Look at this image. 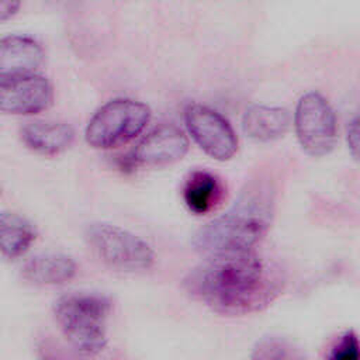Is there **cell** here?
Segmentation results:
<instances>
[{
	"label": "cell",
	"mask_w": 360,
	"mask_h": 360,
	"mask_svg": "<svg viewBox=\"0 0 360 360\" xmlns=\"http://www.w3.org/2000/svg\"><path fill=\"white\" fill-rule=\"evenodd\" d=\"M51 103L52 87L44 76L28 73L0 77V108L4 112L37 114Z\"/></svg>",
	"instance_id": "cell-8"
},
{
	"label": "cell",
	"mask_w": 360,
	"mask_h": 360,
	"mask_svg": "<svg viewBox=\"0 0 360 360\" xmlns=\"http://www.w3.org/2000/svg\"><path fill=\"white\" fill-rule=\"evenodd\" d=\"M75 274V260L63 253H41L28 259L21 267V276L37 285L65 284Z\"/></svg>",
	"instance_id": "cell-12"
},
{
	"label": "cell",
	"mask_w": 360,
	"mask_h": 360,
	"mask_svg": "<svg viewBox=\"0 0 360 360\" xmlns=\"http://www.w3.org/2000/svg\"><path fill=\"white\" fill-rule=\"evenodd\" d=\"M37 238L32 224L14 212L0 215V246L7 259H17L24 255Z\"/></svg>",
	"instance_id": "cell-15"
},
{
	"label": "cell",
	"mask_w": 360,
	"mask_h": 360,
	"mask_svg": "<svg viewBox=\"0 0 360 360\" xmlns=\"http://www.w3.org/2000/svg\"><path fill=\"white\" fill-rule=\"evenodd\" d=\"M274 190L267 180H253L233 205L194 235L195 249L208 256L252 250L266 233L273 214Z\"/></svg>",
	"instance_id": "cell-2"
},
{
	"label": "cell",
	"mask_w": 360,
	"mask_h": 360,
	"mask_svg": "<svg viewBox=\"0 0 360 360\" xmlns=\"http://www.w3.org/2000/svg\"><path fill=\"white\" fill-rule=\"evenodd\" d=\"M111 302L98 294H68L53 307L55 319L66 340L83 354H96L107 345Z\"/></svg>",
	"instance_id": "cell-3"
},
{
	"label": "cell",
	"mask_w": 360,
	"mask_h": 360,
	"mask_svg": "<svg viewBox=\"0 0 360 360\" xmlns=\"http://www.w3.org/2000/svg\"><path fill=\"white\" fill-rule=\"evenodd\" d=\"M86 239L104 263L122 271L146 270L155 259L153 250L143 239L117 225L91 224L86 229Z\"/></svg>",
	"instance_id": "cell-5"
},
{
	"label": "cell",
	"mask_w": 360,
	"mask_h": 360,
	"mask_svg": "<svg viewBox=\"0 0 360 360\" xmlns=\"http://www.w3.org/2000/svg\"><path fill=\"white\" fill-rule=\"evenodd\" d=\"M295 135L301 148L314 158L332 152L338 138L336 117L326 98L309 91L304 94L294 112Z\"/></svg>",
	"instance_id": "cell-6"
},
{
	"label": "cell",
	"mask_w": 360,
	"mask_h": 360,
	"mask_svg": "<svg viewBox=\"0 0 360 360\" xmlns=\"http://www.w3.org/2000/svg\"><path fill=\"white\" fill-rule=\"evenodd\" d=\"M150 120L146 104L132 98H115L100 107L86 128V141L93 148L108 149L139 135Z\"/></svg>",
	"instance_id": "cell-4"
},
{
	"label": "cell",
	"mask_w": 360,
	"mask_h": 360,
	"mask_svg": "<svg viewBox=\"0 0 360 360\" xmlns=\"http://www.w3.org/2000/svg\"><path fill=\"white\" fill-rule=\"evenodd\" d=\"M186 290L211 309L245 315L269 305L281 288V278L253 250L208 256L186 278Z\"/></svg>",
	"instance_id": "cell-1"
},
{
	"label": "cell",
	"mask_w": 360,
	"mask_h": 360,
	"mask_svg": "<svg viewBox=\"0 0 360 360\" xmlns=\"http://www.w3.org/2000/svg\"><path fill=\"white\" fill-rule=\"evenodd\" d=\"M21 141L27 148L42 155H58L68 149L75 132L70 125L58 121H32L21 131Z\"/></svg>",
	"instance_id": "cell-11"
},
{
	"label": "cell",
	"mask_w": 360,
	"mask_h": 360,
	"mask_svg": "<svg viewBox=\"0 0 360 360\" xmlns=\"http://www.w3.org/2000/svg\"><path fill=\"white\" fill-rule=\"evenodd\" d=\"M330 359L333 360H359L360 359V342L353 330L345 332L336 345L332 347Z\"/></svg>",
	"instance_id": "cell-16"
},
{
	"label": "cell",
	"mask_w": 360,
	"mask_h": 360,
	"mask_svg": "<svg viewBox=\"0 0 360 360\" xmlns=\"http://www.w3.org/2000/svg\"><path fill=\"white\" fill-rule=\"evenodd\" d=\"M291 122L285 108L270 105H252L242 118L243 132L256 142H270L283 136Z\"/></svg>",
	"instance_id": "cell-13"
},
{
	"label": "cell",
	"mask_w": 360,
	"mask_h": 360,
	"mask_svg": "<svg viewBox=\"0 0 360 360\" xmlns=\"http://www.w3.org/2000/svg\"><path fill=\"white\" fill-rule=\"evenodd\" d=\"M347 146L352 156L360 162V114L352 121L347 131Z\"/></svg>",
	"instance_id": "cell-17"
},
{
	"label": "cell",
	"mask_w": 360,
	"mask_h": 360,
	"mask_svg": "<svg viewBox=\"0 0 360 360\" xmlns=\"http://www.w3.org/2000/svg\"><path fill=\"white\" fill-rule=\"evenodd\" d=\"M222 195L221 181L210 172L195 170L184 183L183 200L187 208L194 214H207Z\"/></svg>",
	"instance_id": "cell-14"
},
{
	"label": "cell",
	"mask_w": 360,
	"mask_h": 360,
	"mask_svg": "<svg viewBox=\"0 0 360 360\" xmlns=\"http://www.w3.org/2000/svg\"><path fill=\"white\" fill-rule=\"evenodd\" d=\"M184 122L195 143L217 160L231 159L238 149V138L233 128L218 111L190 104L184 112Z\"/></svg>",
	"instance_id": "cell-7"
},
{
	"label": "cell",
	"mask_w": 360,
	"mask_h": 360,
	"mask_svg": "<svg viewBox=\"0 0 360 360\" xmlns=\"http://www.w3.org/2000/svg\"><path fill=\"white\" fill-rule=\"evenodd\" d=\"M188 150V139L184 132L174 125L155 128L136 145L132 160L135 163L159 166L181 159Z\"/></svg>",
	"instance_id": "cell-9"
},
{
	"label": "cell",
	"mask_w": 360,
	"mask_h": 360,
	"mask_svg": "<svg viewBox=\"0 0 360 360\" xmlns=\"http://www.w3.org/2000/svg\"><path fill=\"white\" fill-rule=\"evenodd\" d=\"M42 60L44 51L32 38L11 35L0 42V77L32 73Z\"/></svg>",
	"instance_id": "cell-10"
},
{
	"label": "cell",
	"mask_w": 360,
	"mask_h": 360,
	"mask_svg": "<svg viewBox=\"0 0 360 360\" xmlns=\"http://www.w3.org/2000/svg\"><path fill=\"white\" fill-rule=\"evenodd\" d=\"M20 0H0V21H7L20 8Z\"/></svg>",
	"instance_id": "cell-18"
}]
</instances>
